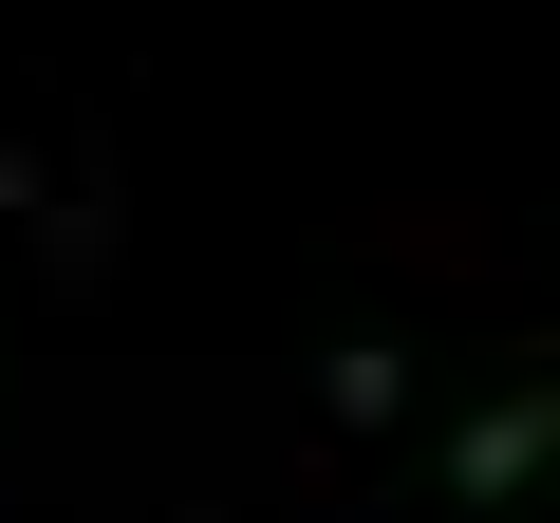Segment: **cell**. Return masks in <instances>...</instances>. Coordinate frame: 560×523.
Listing matches in <instances>:
<instances>
[{
  "label": "cell",
  "instance_id": "1",
  "mask_svg": "<svg viewBox=\"0 0 560 523\" xmlns=\"http://www.w3.org/2000/svg\"><path fill=\"white\" fill-rule=\"evenodd\" d=\"M541 467H560V374H523L504 411L448 430V486H467V504H504V486H541Z\"/></svg>",
  "mask_w": 560,
  "mask_h": 523
}]
</instances>
